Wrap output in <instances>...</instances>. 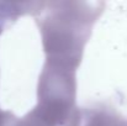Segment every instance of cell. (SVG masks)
<instances>
[{
    "label": "cell",
    "mask_w": 127,
    "mask_h": 126,
    "mask_svg": "<svg viewBox=\"0 0 127 126\" xmlns=\"http://www.w3.org/2000/svg\"><path fill=\"white\" fill-rule=\"evenodd\" d=\"M105 4L100 1H51L37 15L46 63L77 72L85 43Z\"/></svg>",
    "instance_id": "1"
},
{
    "label": "cell",
    "mask_w": 127,
    "mask_h": 126,
    "mask_svg": "<svg viewBox=\"0 0 127 126\" xmlns=\"http://www.w3.org/2000/svg\"><path fill=\"white\" fill-rule=\"evenodd\" d=\"M33 110L49 126H78L80 109L77 106L75 72L44 64L37 86Z\"/></svg>",
    "instance_id": "2"
},
{
    "label": "cell",
    "mask_w": 127,
    "mask_h": 126,
    "mask_svg": "<svg viewBox=\"0 0 127 126\" xmlns=\"http://www.w3.org/2000/svg\"><path fill=\"white\" fill-rule=\"evenodd\" d=\"M78 126H127V118L105 104H93L80 109Z\"/></svg>",
    "instance_id": "3"
},
{
    "label": "cell",
    "mask_w": 127,
    "mask_h": 126,
    "mask_svg": "<svg viewBox=\"0 0 127 126\" xmlns=\"http://www.w3.org/2000/svg\"><path fill=\"white\" fill-rule=\"evenodd\" d=\"M5 126H49L44 120H42L38 114L32 109L30 113H27L22 118H16L12 115V118L5 124Z\"/></svg>",
    "instance_id": "4"
},
{
    "label": "cell",
    "mask_w": 127,
    "mask_h": 126,
    "mask_svg": "<svg viewBox=\"0 0 127 126\" xmlns=\"http://www.w3.org/2000/svg\"><path fill=\"white\" fill-rule=\"evenodd\" d=\"M12 113L10 111H4L0 109V126H5V124L12 118Z\"/></svg>",
    "instance_id": "5"
}]
</instances>
